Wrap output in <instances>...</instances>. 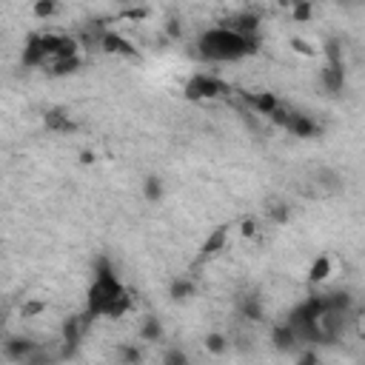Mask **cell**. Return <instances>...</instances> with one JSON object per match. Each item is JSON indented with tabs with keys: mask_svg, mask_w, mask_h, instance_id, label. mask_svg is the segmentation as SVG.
<instances>
[{
	"mask_svg": "<svg viewBox=\"0 0 365 365\" xmlns=\"http://www.w3.org/2000/svg\"><path fill=\"white\" fill-rule=\"evenodd\" d=\"M200 55L212 63H234V60H243L248 55L257 51V35L246 37V35H237L228 26H214V29H205L200 43Z\"/></svg>",
	"mask_w": 365,
	"mask_h": 365,
	"instance_id": "6da1fadb",
	"label": "cell"
},
{
	"mask_svg": "<svg viewBox=\"0 0 365 365\" xmlns=\"http://www.w3.org/2000/svg\"><path fill=\"white\" fill-rule=\"evenodd\" d=\"M128 291L120 285V280L114 277V269L109 266L106 257H100L94 263V282L89 289V303H86V317H109V311L114 308V303L120 297H126Z\"/></svg>",
	"mask_w": 365,
	"mask_h": 365,
	"instance_id": "7a4b0ae2",
	"label": "cell"
},
{
	"mask_svg": "<svg viewBox=\"0 0 365 365\" xmlns=\"http://www.w3.org/2000/svg\"><path fill=\"white\" fill-rule=\"evenodd\" d=\"M226 92H231L220 77H214V74H194V77H189V83H186V89H182V94H186L192 103H200V100H214V97H220V94H226Z\"/></svg>",
	"mask_w": 365,
	"mask_h": 365,
	"instance_id": "3957f363",
	"label": "cell"
},
{
	"mask_svg": "<svg viewBox=\"0 0 365 365\" xmlns=\"http://www.w3.org/2000/svg\"><path fill=\"white\" fill-rule=\"evenodd\" d=\"M46 60H49V55L43 49L40 35H32L29 40H26V46H23V66L26 69H37V66H46Z\"/></svg>",
	"mask_w": 365,
	"mask_h": 365,
	"instance_id": "277c9868",
	"label": "cell"
},
{
	"mask_svg": "<svg viewBox=\"0 0 365 365\" xmlns=\"http://www.w3.org/2000/svg\"><path fill=\"white\" fill-rule=\"evenodd\" d=\"M103 51H109V55H123V58H137V49L128 43L126 37H120L117 32H106L103 35V43H100Z\"/></svg>",
	"mask_w": 365,
	"mask_h": 365,
	"instance_id": "5b68a950",
	"label": "cell"
},
{
	"mask_svg": "<svg viewBox=\"0 0 365 365\" xmlns=\"http://www.w3.org/2000/svg\"><path fill=\"white\" fill-rule=\"evenodd\" d=\"M246 103L257 112V114H274L280 109V100L274 92H254V94H246Z\"/></svg>",
	"mask_w": 365,
	"mask_h": 365,
	"instance_id": "8992f818",
	"label": "cell"
},
{
	"mask_svg": "<svg viewBox=\"0 0 365 365\" xmlns=\"http://www.w3.org/2000/svg\"><path fill=\"white\" fill-rule=\"evenodd\" d=\"M285 128H289L291 135H297V137H311L317 132V123L311 120L308 114H303V112H291V117H289V123H285Z\"/></svg>",
	"mask_w": 365,
	"mask_h": 365,
	"instance_id": "52a82bcc",
	"label": "cell"
},
{
	"mask_svg": "<svg viewBox=\"0 0 365 365\" xmlns=\"http://www.w3.org/2000/svg\"><path fill=\"white\" fill-rule=\"evenodd\" d=\"M6 354H9L12 359H17V362H26L32 354H37V346H35L32 340H23V337H15V340H9V343H6Z\"/></svg>",
	"mask_w": 365,
	"mask_h": 365,
	"instance_id": "ba28073f",
	"label": "cell"
},
{
	"mask_svg": "<svg viewBox=\"0 0 365 365\" xmlns=\"http://www.w3.org/2000/svg\"><path fill=\"white\" fill-rule=\"evenodd\" d=\"M271 340H274V346H277L280 351H294V348L300 346V340H297V334L291 331V325H289V323H282V325H277V328H274V334H271Z\"/></svg>",
	"mask_w": 365,
	"mask_h": 365,
	"instance_id": "9c48e42d",
	"label": "cell"
},
{
	"mask_svg": "<svg viewBox=\"0 0 365 365\" xmlns=\"http://www.w3.org/2000/svg\"><path fill=\"white\" fill-rule=\"evenodd\" d=\"M226 240H228V226H220V228H214V234L208 237L205 243H203V248H200V257L205 260V257H214L217 251H223L226 248Z\"/></svg>",
	"mask_w": 365,
	"mask_h": 365,
	"instance_id": "30bf717a",
	"label": "cell"
},
{
	"mask_svg": "<svg viewBox=\"0 0 365 365\" xmlns=\"http://www.w3.org/2000/svg\"><path fill=\"white\" fill-rule=\"evenodd\" d=\"M323 83H325V89L331 92V94H337V92H343V83H346V66H325L323 69Z\"/></svg>",
	"mask_w": 365,
	"mask_h": 365,
	"instance_id": "8fae6325",
	"label": "cell"
},
{
	"mask_svg": "<svg viewBox=\"0 0 365 365\" xmlns=\"http://www.w3.org/2000/svg\"><path fill=\"white\" fill-rule=\"evenodd\" d=\"M46 128L49 132H60V135H69V132H74V123L63 114V112H46Z\"/></svg>",
	"mask_w": 365,
	"mask_h": 365,
	"instance_id": "7c38bea8",
	"label": "cell"
},
{
	"mask_svg": "<svg viewBox=\"0 0 365 365\" xmlns=\"http://www.w3.org/2000/svg\"><path fill=\"white\" fill-rule=\"evenodd\" d=\"M328 277H331V260L328 257H317L314 266H311V271H308V282L317 285V282H323Z\"/></svg>",
	"mask_w": 365,
	"mask_h": 365,
	"instance_id": "4fadbf2b",
	"label": "cell"
},
{
	"mask_svg": "<svg viewBox=\"0 0 365 365\" xmlns=\"http://www.w3.org/2000/svg\"><path fill=\"white\" fill-rule=\"evenodd\" d=\"M140 337H143L146 343H158L160 337H163V325H160V320L146 317V323H143V328H140Z\"/></svg>",
	"mask_w": 365,
	"mask_h": 365,
	"instance_id": "5bb4252c",
	"label": "cell"
},
{
	"mask_svg": "<svg viewBox=\"0 0 365 365\" xmlns=\"http://www.w3.org/2000/svg\"><path fill=\"white\" fill-rule=\"evenodd\" d=\"M243 314H246L248 320H263V305H260V297H257V294L243 297Z\"/></svg>",
	"mask_w": 365,
	"mask_h": 365,
	"instance_id": "9a60e30c",
	"label": "cell"
},
{
	"mask_svg": "<svg viewBox=\"0 0 365 365\" xmlns=\"http://www.w3.org/2000/svg\"><path fill=\"white\" fill-rule=\"evenodd\" d=\"M143 192H146V197H148L151 203H158V200L163 197V182H160V177H148V180L143 182Z\"/></svg>",
	"mask_w": 365,
	"mask_h": 365,
	"instance_id": "2e32d148",
	"label": "cell"
},
{
	"mask_svg": "<svg viewBox=\"0 0 365 365\" xmlns=\"http://www.w3.org/2000/svg\"><path fill=\"white\" fill-rule=\"evenodd\" d=\"M205 348L212 351V354H223V351L228 348V340H226L223 334H208V337H205Z\"/></svg>",
	"mask_w": 365,
	"mask_h": 365,
	"instance_id": "e0dca14e",
	"label": "cell"
},
{
	"mask_svg": "<svg viewBox=\"0 0 365 365\" xmlns=\"http://www.w3.org/2000/svg\"><path fill=\"white\" fill-rule=\"evenodd\" d=\"M192 291H194V289H192L189 280H174V282H171V297H174V300H186V297H192Z\"/></svg>",
	"mask_w": 365,
	"mask_h": 365,
	"instance_id": "ac0fdd59",
	"label": "cell"
},
{
	"mask_svg": "<svg viewBox=\"0 0 365 365\" xmlns=\"http://www.w3.org/2000/svg\"><path fill=\"white\" fill-rule=\"evenodd\" d=\"M80 69V58H66V60H58L55 66H51V71L55 74H71Z\"/></svg>",
	"mask_w": 365,
	"mask_h": 365,
	"instance_id": "d6986e66",
	"label": "cell"
},
{
	"mask_svg": "<svg viewBox=\"0 0 365 365\" xmlns=\"http://www.w3.org/2000/svg\"><path fill=\"white\" fill-rule=\"evenodd\" d=\"M117 354H120L123 365H140V351H137L135 346H120Z\"/></svg>",
	"mask_w": 365,
	"mask_h": 365,
	"instance_id": "ffe728a7",
	"label": "cell"
},
{
	"mask_svg": "<svg viewBox=\"0 0 365 365\" xmlns=\"http://www.w3.org/2000/svg\"><path fill=\"white\" fill-rule=\"evenodd\" d=\"M163 365H189V357L182 354L180 348H171V351H166V357H163Z\"/></svg>",
	"mask_w": 365,
	"mask_h": 365,
	"instance_id": "44dd1931",
	"label": "cell"
},
{
	"mask_svg": "<svg viewBox=\"0 0 365 365\" xmlns=\"http://www.w3.org/2000/svg\"><path fill=\"white\" fill-rule=\"evenodd\" d=\"M55 12H58V3H51V0H46V3H37V6H35V15H37V17H51Z\"/></svg>",
	"mask_w": 365,
	"mask_h": 365,
	"instance_id": "7402d4cb",
	"label": "cell"
},
{
	"mask_svg": "<svg viewBox=\"0 0 365 365\" xmlns=\"http://www.w3.org/2000/svg\"><path fill=\"white\" fill-rule=\"evenodd\" d=\"M297 365H320V357H317V351H311V348H305V351L300 354Z\"/></svg>",
	"mask_w": 365,
	"mask_h": 365,
	"instance_id": "603a6c76",
	"label": "cell"
},
{
	"mask_svg": "<svg viewBox=\"0 0 365 365\" xmlns=\"http://www.w3.org/2000/svg\"><path fill=\"white\" fill-rule=\"evenodd\" d=\"M43 308H46L43 303H29V305H23V308H20V314H23V317H35V314H40Z\"/></svg>",
	"mask_w": 365,
	"mask_h": 365,
	"instance_id": "cb8c5ba5",
	"label": "cell"
},
{
	"mask_svg": "<svg viewBox=\"0 0 365 365\" xmlns=\"http://www.w3.org/2000/svg\"><path fill=\"white\" fill-rule=\"evenodd\" d=\"M291 46H294L297 51H303V55H308V58H314V49H311V46L305 43V40H300V37H294V40H291Z\"/></svg>",
	"mask_w": 365,
	"mask_h": 365,
	"instance_id": "d4e9b609",
	"label": "cell"
},
{
	"mask_svg": "<svg viewBox=\"0 0 365 365\" xmlns=\"http://www.w3.org/2000/svg\"><path fill=\"white\" fill-rule=\"evenodd\" d=\"M285 217H289V212H285V205H277V208H271V220H277V223H285Z\"/></svg>",
	"mask_w": 365,
	"mask_h": 365,
	"instance_id": "484cf974",
	"label": "cell"
},
{
	"mask_svg": "<svg viewBox=\"0 0 365 365\" xmlns=\"http://www.w3.org/2000/svg\"><path fill=\"white\" fill-rule=\"evenodd\" d=\"M308 15H311V6H305V3L294 9V17H297V20H308Z\"/></svg>",
	"mask_w": 365,
	"mask_h": 365,
	"instance_id": "4316f807",
	"label": "cell"
},
{
	"mask_svg": "<svg viewBox=\"0 0 365 365\" xmlns=\"http://www.w3.org/2000/svg\"><path fill=\"white\" fill-rule=\"evenodd\" d=\"M254 228H257V226H254L251 220H246V223H243V234H246V237H251V234H254Z\"/></svg>",
	"mask_w": 365,
	"mask_h": 365,
	"instance_id": "83f0119b",
	"label": "cell"
}]
</instances>
